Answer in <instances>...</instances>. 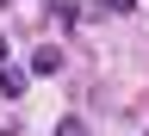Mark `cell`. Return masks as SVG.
Listing matches in <instances>:
<instances>
[{"instance_id":"1","label":"cell","mask_w":149,"mask_h":136,"mask_svg":"<svg viewBox=\"0 0 149 136\" xmlns=\"http://www.w3.org/2000/svg\"><path fill=\"white\" fill-rule=\"evenodd\" d=\"M56 68H62V50H56V43H44L31 56V74H56Z\"/></svg>"},{"instance_id":"2","label":"cell","mask_w":149,"mask_h":136,"mask_svg":"<svg viewBox=\"0 0 149 136\" xmlns=\"http://www.w3.org/2000/svg\"><path fill=\"white\" fill-rule=\"evenodd\" d=\"M0 93L19 99V93H25V74H19V68H0Z\"/></svg>"},{"instance_id":"3","label":"cell","mask_w":149,"mask_h":136,"mask_svg":"<svg viewBox=\"0 0 149 136\" xmlns=\"http://www.w3.org/2000/svg\"><path fill=\"white\" fill-rule=\"evenodd\" d=\"M56 136H87V124H81V118H62V124H56Z\"/></svg>"},{"instance_id":"4","label":"cell","mask_w":149,"mask_h":136,"mask_svg":"<svg viewBox=\"0 0 149 136\" xmlns=\"http://www.w3.org/2000/svg\"><path fill=\"white\" fill-rule=\"evenodd\" d=\"M0 62H6V37H0Z\"/></svg>"},{"instance_id":"5","label":"cell","mask_w":149,"mask_h":136,"mask_svg":"<svg viewBox=\"0 0 149 136\" xmlns=\"http://www.w3.org/2000/svg\"><path fill=\"white\" fill-rule=\"evenodd\" d=\"M0 6H6V0H0Z\"/></svg>"}]
</instances>
